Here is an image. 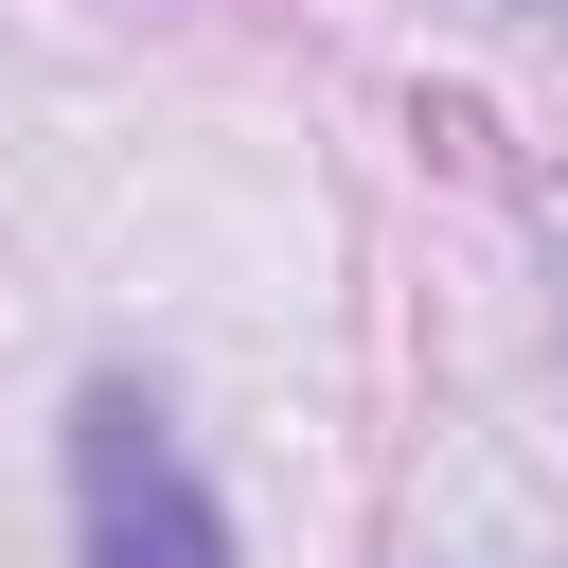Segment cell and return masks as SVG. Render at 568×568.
Returning a JSON list of instances; mask_svg holds the SVG:
<instances>
[{"label":"cell","mask_w":568,"mask_h":568,"mask_svg":"<svg viewBox=\"0 0 568 568\" xmlns=\"http://www.w3.org/2000/svg\"><path fill=\"white\" fill-rule=\"evenodd\" d=\"M71 532H89V568H231L213 479L178 462V426H160L124 373L71 408Z\"/></svg>","instance_id":"cell-1"}]
</instances>
